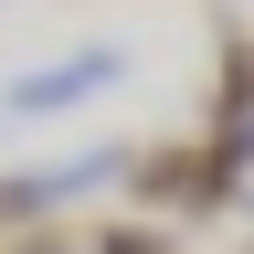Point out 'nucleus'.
Returning <instances> with one entry per match:
<instances>
[{
    "label": "nucleus",
    "mask_w": 254,
    "mask_h": 254,
    "mask_svg": "<svg viewBox=\"0 0 254 254\" xmlns=\"http://www.w3.org/2000/svg\"><path fill=\"white\" fill-rule=\"evenodd\" d=\"M106 254H159V233H106Z\"/></svg>",
    "instance_id": "nucleus-1"
}]
</instances>
